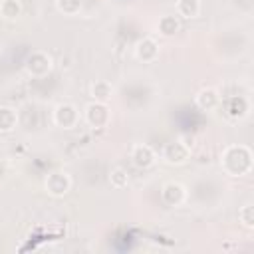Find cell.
Instances as JSON below:
<instances>
[{"label":"cell","instance_id":"obj_1","mask_svg":"<svg viewBox=\"0 0 254 254\" xmlns=\"http://www.w3.org/2000/svg\"><path fill=\"white\" fill-rule=\"evenodd\" d=\"M252 167H254V153L248 145L234 143L224 147V151L220 153V169L228 177H234V179L246 177L250 175Z\"/></svg>","mask_w":254,"mask_h":254},{"label":"cell","instance_id":"obj_2","mask_svg":"<svg viewBox=\"0 0 254 254\" xmlns=\"http://www.w3.org/2000/svg\"><path fill=\"white\" fill-rule=\"evenodd\" d=\"M24 69L32 77H46L54 69V58L44 50H34L26 56Z\"/></svg>","mask_w":254,"mask_h":254},{"label":"cell","instance_id":"obj_3","mask_svg":"<svg viewBox=\"0 0 254 254\" xmlns=\"http://www.w3.org/2000/svg\"><path fill=\"white\" fill-rule=\"evenodd\" d=\"M83 121L91 127V129H103L109 125L111 121V109L105 101H89L83 107Z\"/></svg>","mask_w":254,"mask_h":254},{"label":"cell","instance_id":"obj_4","mask_svg":"<svg viewBox=\"0 0 254 254\" xmlns=\"http://www.w3.org/2000/svg\"><path fill=\"white\" fill-rule=\"evenodd\" d=\"M52 121L60 129H73L79 123V109L71 101H60L52 111Z\"/></svg>","mask_w":254,"mask_h":254},{"label":"cell","instance_id":"obj_5","mask_svg":"<svg viewBox=\"0 0 254 254\" xmlns=\"http://www.w3.org/2000/svg\"><path fill=\"white\" fill-rule=\"evenodd\" d=\"M161 159H163V163H167L171 167H181L190 159V147L183 139L169 141V143H165V147L161 151Z\"/></svg>","mask_w":254,"mask_h":254},{"label":"cell","instance_id":"obj_6","mask_svg":"<svg viewBox=\"0 0 254 254\" xmlns=\"http://www.w3.org/2000/svg\"><path fill=\"white\" fill-rule=\"evenodd\" d=\"M44 190L54 198H62L71 190V177L65 171H52L44 181Z\"/></svg>","mask_w":254,"mask_h":254},{"label":"cell","instance_id":"obj_7","mask_svg":"<svg viewBox=\"0 0 254 254\" xmlns=\"http://www.w3.org/2000/svg\"><path fill=\"white\" fill-rule=\"evenodd\" d=\"M187 196H189L187 187L183 183H179V181H167L161 187V200H163L165 206L177 208L187 200Z\"/></svg>","mask_w":254,"mask_h":254},{"label":"cell","instance_id":"obj_8","mask_svg":"<svg viewBox=\"0 0 254 254\" xmlns=\"http://www.w3.org/2000/svg\"><path fill=\"white\" fill-rule=\"evenodd\" d=\"M133 54H135V58L139 62L153 64L159 58V54H161V46H159V42L153 36H143V38L137 40V44L133 48Z\"/></svg>","mask_w":254,"mask_h":254},{"label":"cell","instance_id":"obj_9","mask_svg":"<svg viewBox=\"0 0 254 254\" xmlns=\"http://www.w3.org/2000/svg\"><path fill=\"white\" fill-rule=\"evenodd\" d=\"M220 101H222L220 89L214 85H204L194 93V105L200 111H214L220 107Z\"/></svg>","mask_w":254,"mask_h":254},{"label":"cell","instance_id":"obj_10","mask_svg":"<svg viewBox=\"0 0 254 254\" xmlns=\"http://www.w3.org/2000/svg\"><path fill=\"white\" fill-rule=\"evenodd\" d=\"M131 163L137 169H151L157 163V153L147 143H137L131 147Z\"/></svg>","mask_w":254,"mask_h":254},{"label":"cell","instance_id":"obj_11","mask_svg":"<svg viewBox=\"0 0 254 254\" xmlns=\"http://www.w3.org/2000/svg\"><path fill=\"white\" fill-rule=\"evenodd\" d=\"M250 113V99L246 95H230L226 101V115L232 119H244Z\"/></svg>","mask_w":254,"mask_h":254},{"label":"cell","instance_id":"obj_12","mask_svg":"<svg viewBox=\"0 0 254 254\" xmlns=\"http://www.w3.org/2000/svg\"><path fill=\"white\" fill-rule=\"evenodd\" d=\"M181 30V18L175 14H165L157 20V34L163 38H173Z\"/></svg>","mask_w":254,"mask_h":254},{"label":"cell","instance_id":"obj_13","mask_svg":"<svg viewBox=\"0 0 254 254\" xmlns=\"http://www.w3.org/2000/svg\"><path fill=\"white\" fill-rule=\"evenodd\" d=\"M20 121L18 109L12 105H0V133H12L16 131Z\"/></svg>","mask_w":254,"mask_h":254},{"label":"cell","instance_id":"obj_14","mask_svg":"<svg viewBox=\"0 0 254 254\" xmlns=\"http://www.w3.org/2000/svg\"><path fill=\"white\" fill-rule=\"evenodd\" d=\"M113 93H115V89H113L111 81H107V79H93L89 83V95L95 101H105L107 103L113 97Z\"/></svg>","mask_w":254,"mask_h":254},{"label":"cell","instance_id":"obj_15","mask_svg":"<svg viewBox=\"0 0 254 254\" xmlns=\"http://www.w3.org/2000/svg\"><path fill=\"white\" fill-rule=\"evenodd\" d=\"M200 8H202L200 0H177V4H175L177 16H179V18H185V20L198 18Z\"/></svg>","mask_w":254,"mask_h":254},{"label":"cell","instance_id":"obj_16","mask_svg":"<svg viewBox=\"0 0 254 254\" xmlns=\"http://www.w3.org/2000/svg\"><path fill=\"white\" fill-rule=\"evenodd\" d=\"M24 8L20 0H0V18L6 22H16L22 16Z\"/></svg>","mask_w":254,"mask_h":254},{"label":"cell","instance_id":"obj_17","mask_svg":"<svg viewBox=\"0 0 254 254\" xmlns=\"http://www.w3.org/2000/svg\"><path fill=\"white\" fill-rule=\"evenodd\" d=\"M54 6L64 16H77L83 8V0H54Z\"/></svg>","mask_w":254,"mask_h":254},{"label":"cell","instance_id":"obj_18","mask_svg":"<svg viewBox=\"0 0 254 254\" xmlns=\"http://www.w3.org/2000/svg\"><path fill=\"white\" fill-rule=\"evenodd\" d=\"M107 179H109V185L113 189H125L129 185V173L123 167H113L109 171V177Z\"/></svg>","mask_w":254,"mask_h":254},{"label":"cell","instance_id":"obj_19","mask_svg":"<svg viewBox=\"0 0 254 254\" xmlns=\"http://www.w3.org/2000/svg\"><path fill=\"white\" fill-rule=\"evenodd\" d=\"M238 222L246 228V230H252L254 228V206L250 202H246L240 210H238Z\"/></svg>","mask_w":254,"mask_h":254}]
</instances>
